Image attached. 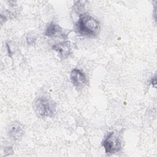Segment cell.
Wrapping results in <instances>:
<instances>
[{"label": "cell", "mask_w": 157, "mask_h": 157, "mask_svg": "<svg viewBox=\"0 0 157 157\" xmlns=\"http://www.w3.org/2000/svg\"><path fill=\"white\" fill-rule=\"evenodd\" d=\"M75 29L80 35L88 37H94L100 32L99 22L87 13L79 15L78 20L75 24Z\"/></svg>", "instance_id": "cell-1"}, {"label": "cell", "mask_w": 157, "mask_h": 157, "mask_svg": "<svg viewBox=\"0 0 157 157\" xmlns=\"http://www.w3.org/2000/svg\"><path fill=\"white\" fill-rule=\"evenodd\" d=\"M34 111L40 118L53 117L56 112V104L49 97L42 95L37 97L34 102Z\"/></svg>", "instance_id": "cell-2"}, {"label": "cell", "mask_w": 157, "mask_h": 157, "mask_svg": "<svg viewBox=\"0 0 157 157\" xmlns=\"http://www.w3.org/2000/svg\"><path fill=\"white\" fill-rule=\"evenodd\" d=\"M102 145L108 155L118 152L121 148V144L119 137L114 131L109 132L102 141Z\"/></svg>", "instance_id": "cell-3"}, {"label": "cell", "mask_w": 157, "mask_h": 157, "mask_svg": "<svg viewBox=\"0 0 157 157\" xmlns=\"http://www.w3.org/2000/svg\"><path fill=\"white\" fill-rule=\"evenodd\" d=\"M70 79L74 86L77 88L83 87L88 82L85 74L79 69L74 68L70 73Z\"/></svg>", "instance_id": "cell-4"}, {"label": "cell", "mask_w": 157, "mask_h": 157, "mask_svg": "<svg viewBox=\"0 0 157 157\" xmlns=\"http://www.w3.org/2000/svg\"><path fill=\"white\" fill-rule=\"evenodd\" d=\"M53 50L55 51L59 57L62 59L67 58L72 53V47L68 41H63L52 45Z\"/></svg>", "instance_id": "cell-5"}, {"label": "cell", "mask_w": 157, "mask_h": 157, "mask_svg": "<svg viewBox=\"0 0 157 157\" xmlns=\"http://www.w3.org/2000/svg\"><path fill=\"white\" fill-rule=\"evenodd\" d=\"M44 34L48 37H59L66 38L67 36V34H65L63 29L58 25L53 22L47 25Z\"/></svg>", "instance_id": "cell-6"}, {"label": "cell", "mask_w": 157, "mask_h": 157, "mask_svg": "<svg viewBox=\"0 0 157 157\" xmlns=\"http://www.w3.org/2000/svg\"><path fill=\"white\" fill-rule=\"evenodd\" d=\"M24 134V129L19 123H13L9 128L8 136L13 140H19Z\"/></svg>", "instance_id": "cell-7"}, {"label": "cell", "mask_w": 157, "mask_h": 157, "mask_svg": "<svg viewBox=\"0 0 157 157\" xmlns=\"http://www.w3.org/2000/svg\"><path fill=\"white\" fill-rule=\"evenodd\" d=\"M26 41L28 44H34L36 41V37L33 36H28L26 37Z\"/></svg>", "instance_id": "cell-8"}, {"label": "cell", "mask_w": 157, "mask_h": 157, "mask_svg": "<svg viewBox=\"0 0 157 157\" xmlns=\"http://www.w3.org/2000/svg\"><path fill=\"white\" fill-rule=\"evenodd\" d=\"M150 83L153 85H156V75L154 77H153V78H151V81H150Z\"/></svg>", "instance_id": "cell-9"}]
</instances>
